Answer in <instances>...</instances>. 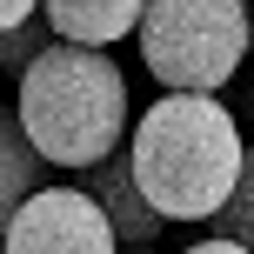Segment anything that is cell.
Masks as SVG:
<instances>
[{
	"label": "cell",
	"instance_id": "7",
	"mask_svg": "<svg viewBox=\"0 0 254 254\" xmlns=\"http://www.w3.org/2000/svg\"><path fill=\"white\" fill-rule=\"evenodd\" d=\"M40 167H54V161L34 147V134L20 127V114H7V127H0V207H20L40 188Z\"/></svg>",
	"mask_w": 254,
	"mask_h": 254
},
{
	"label": "cell",
	"instance_id": "10",
	"mask_svg": "<svg viewBox=\"0 0 254 254\" xmlns=\"http://www.w3.org/2000/svg\"><path fill=\"white\" fill-rule=\"evenodd\" d=\"M40 7H47V0H0V20H7V27H20V20H34Z\"/></svg>",
	"mask_w": 254,
	"mask_h": 254
},
{
	"label": "cell",
	"instance_id": "9",
	"mask_svg": "<svg viewBox=\"0 0 254 254\" xmlns=\"http://www.w3.org/2000/svg\"><path fill=\"white\" fill-rule=\"evenodd\" d=\"M47 40H54V20H47V13H40V20L7 27V40H0V61H7V74H27V61H34Z\"/></svg>",
	"mask_w": 254,
	"mask_h": 254
},
{
	"label": "cell",
	"instance_id": "2",
	"mask_svg": "<svg viewBox=\"0 0 254 254\" xmlns=\"http://www.w3.org/2000/svg\"><path fill=\"white\" fill-rule=\"evenodd\" d=\"M13 114L34 134V147L54 167H80L121 154L127 127V74L114 67V54L94 40H67L54 34L47 47L27 61V74H13Z\"/></svg>",
	"mask_w": 254,
	"mask_h": 254
},
{
	"label": "cell",
	"instance_id": "6",
	"mask_svg": "<svg viewBox=\"0 0 254 254\" xmlns=\"http://www.w3.org/2000/svg\"><path fill=\"white\" fill-rule=\"evenodd\" d=\"M40 13H47L54 34H67V40L114 47V40L140 34V13H147V0H47Z\"/></svg>",
	"mask_w": 254,
	"mask_h": 254
},
{
	"label": "cell",
	"instance_id": "4",
	"mask_svg": "<svg viewBox=\"0 0 254 254\" xmlns=\"http://www.w3.org/2000/svg\"><path fill=\"white\" fill-rule=\"evenodd\" d=\"M7 248L13 254H40V248L107 254V248H121V234L94 188H34L20 207H7Z\"/></svg>",
	"mask_w": 254,
	"mask_h": 254
},
{
	"label": "cell",
	"instance_id": "3",
	"mask_svg": "<svg viewBox=\"0 0 254 254\" xmlns=\"http://www.w3.org/2000/svg\"><path fill=\"white\" fill-rule=\"evenodd\" d=\"M254 40V0H147L140 13V67L161 87H228Z\"/></svg>",
	"mask_w": 254,
	"mask_h": 254
},
{
	"label": "cell",
	"instance_id": "8",
	"mask_svg": "<svg viewBox=\"0 0 254 254\" xmlns=\"http://www.w3.org/2000/svg\"><path fill=\"white\" fill-rule=\"evenodd\" d=\"M207 228H228L234 241H248V248H254V147H248V167H241V181H234L228 207H221Z\"/></svg>",
	"mask_w": 254,
	"mask_h": 254
},
{
	"label": "cell",
	"instance_id": "5",
	"mask_svg": "<svg viewBox=\"0 0 254 254\" xmlns=\"http://www.w3.org/2000/svg\"><path fill=\"white\" fill-rule=\"evenodd\" d=\"M87 188L101 194V207H107V221H114L121 248H154V241H161L167 214L154 207V194L140 188L134 154H107V161H94V167H87Z\"/></svg>",
	"mask_w": 254,
	"mask_h": 254
},
{
	"label": "cell",
	"instance_id": "1",
	"mask_svg": "<svg viewBox=\"0 0 254 254\" xmlns=\"http://www.w3.org/2000/svg\"><path fill=\"white\" fill-rule=\"evenodd\" d=\"M127 154H134V174L154 194V207L167 221H194V228H207L228 207L248 167L241 121H234V107H221L214 87H167L134 121Z\"/></svg>",
	"mask_w": 254,
	"mask_h": 254
}]
</instances>
